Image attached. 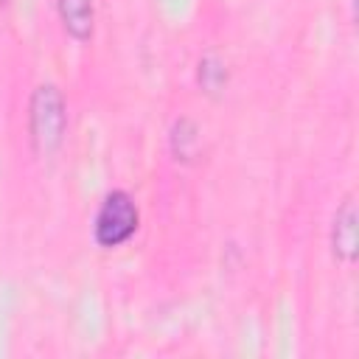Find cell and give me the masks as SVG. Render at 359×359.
<instances>
[{"mask_svg": "<svg viewBox=\"0 0 359 359\" xmlns=\"http://www.w3.org/2000/svg\"><path fill=\"white\" fill-rule=\"evenodd\" d=\"M67 126L65 98L56 84H39L28 104V132L31 143L39 154H50L59 149Z\"/></svg>", "mask_w": 359, "mask_h": 359, "instance_id": "obj_1", "label": "cell"}, {"mask_svg": "<svg viewBox=\"0 0 359 359\" xmlns=\"http://www.w3.org/2000/svg\"><path fill=\"white\" fill-rule=\"evenodd\" d=\"M137 205L126 191H109L95 213V241L101 247H118L137 230Z\"/></svg>", "mask_w": 359, "mask_h": 359, "instance_id": "obj_2", "label": "cell"}, {"mask_svg": "<svg viewBox=\"0 0 359 359\" xmlns=\"http://www.w3.org/2000/svg\"><path fill=\"white\" fill-rule=\"evenodd\" d=\"M331 250L339 261H353L356 255V208L351 199L339 205L331 222Z\"/></svg>", "mask_w": 359, "mask_h": 359, "instance_id": "obj_3", "label": "cell"}, {"mask_svg": "<svg viewBox=\"0 0 359 359\" xmlns=\"http://www.w3.org/2000/svg\"><path fill=\"white\" fill-rule=\"evenodd\" d=\"M65 31L76 39H87L93 34V0H56Z\"/></svg>", "mask_w": 359, "mask_h": 359, "instance_id": "obj_4", "label": "cell"}, {"mask_svg": "<svg viewBox=\"0 0 359 359\" xmlns=\"http://www.w3.org/2000/svg\"><path fill=\"white\" fill-rule=\"evenodd\" d=\"M171 143L180 157H191V143H196V129L188 121H177L171 132Z\"/></svg>", "mask_w": 359, "mask_h": 359, "instance_id": "obj_5", "label": "cell"}, {"mask_svg": "<svg viewBox=\"0 0 359 359\" xmlns=\"http://www.w3.org/2000/svg\"><path fill=\"white\" fill-rule=\"evenodd\" d=\"M199 81H202V87L205 90H219L222 87V81H224V67L213 59V56H208V59H202L199 62Z\"/></svg>", "mask_w": 359, "mask_h": 359, "instance_id": "obj_6", "label": "cell"}]
</instances>
